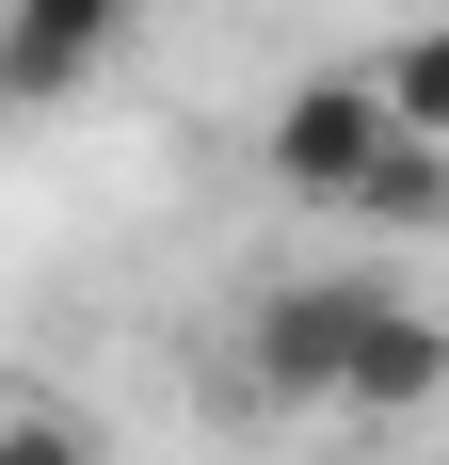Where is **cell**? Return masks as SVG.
Masks as SVG:
<instances>
[{"instance_id":"1","label":"cell","mask_w":449,"mask_h":465,"mask_svg":"<svg viewBox=\"0 0 449 465\" xmlns=\"http://www.w3.org/2000/svg\"><path fill=\"white\" fill-rule=\"evenodd\" d=\"M257 161H273V193H305V209H354V177L385 161V81H369V64H305V81L273 96Z\"/></svg>"},{"instance_id":"2","label":"cell","mask_w":449,"mask_h":465,"mask_svg":"<svg viewBox=\"0 0 449 465\" xmlns=\"http://www.w3.org/2000/svg\"><path fill=\"white\" fill-rule=\"evenodd\" d=\"M354 322H369V273H289V289H257V322H241V385H257V401H337Z\"/></svg>"},{"instance_id":"7","label":"cell","mask_w":449,"mask_h":465,"mask_svg":"<svg viewBox=\"0 0 449 465\" xmlns=\"http://www.w3.org/2000/svg\"><path fill=\"white\" fill-rule=\"evenodd\" d=\"M0 465H96V418H81V401H33V385H0Z\"/></svg>"},{"instance_id":"4","label":"cell","mask_w":449,"mask_h":465,"mask_svg":"<svg viewBox=\"0 0 449 465\" xmlns=\"http://www.w3.org/2000/svg\"><path fill=\"white\" fill-rule=\"evenodd\" d=\"M434 401H449V322L402 305V289H369V322H354V353H337V401H321V418H434Z\"/></svg>"},{"instance_id":"3","label":"cell","mask_w":449,"mask_h":465,"mask_svg":"<svg viewBox=\"0 0 449 465\" xmlns=\"http://www.w3.org/2000/svg\"><path fill=\"white\" fill-rule=\"evenodd\" d=\"M145 0H0V113H48V96H81L113 48H129Z\"/></svg>"},{"instance_id":"5","label":"cell","mask_w":449,"mask_h":465,"mask_svg":"<svg viewBox=\"0 0 449 465\" xmlns=\"http://www.w3.org/2000/svg\"><path fill=\"white\" fill-rule=\"evenodd\" d=\"M354 225H385V241L449 225V144H402V129H385V161L354 177Z\"/></svg>"},{"instance_id":"6","label":"cell","mask_w":449,"mask_h":465,"mask_svg":"<svg viewBox=\"0 0 449 465\" xmlns=\"http://www.w3.org/2000/svg\"><path fill=\"white\" fill-rule=\"evenodd\" d=\"M369 81H385V129L402 144H449V33H402Z\"/></svg>"}]
</instances>
